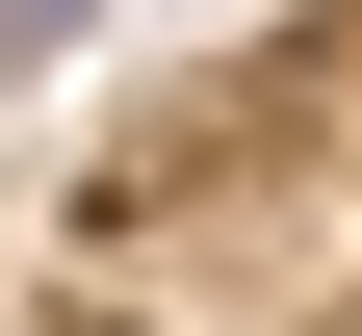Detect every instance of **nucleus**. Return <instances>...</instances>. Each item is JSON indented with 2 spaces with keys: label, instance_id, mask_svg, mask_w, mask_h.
<instances>
[{
  "label": "nucleus",
  "instance_id": "nucleus-1",
  "mask_svg": "<svg viewBox=\"0 0 362 336\" xmlns=\"http://www.w3.org/2000/svg\"><path fill=\"white\" fill-rule=\"evenodd\" d=\"M52 52H78V0H0V78H52Z\"/></svg>",
  "mask_w": 362,
  "mask_h": 336
}]
</instances>
